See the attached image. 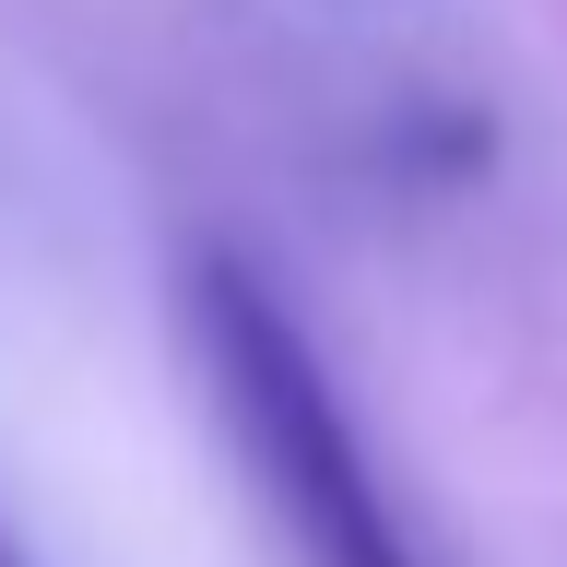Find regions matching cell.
I'll return each instance as SVG.
<instances>
[{"mask_svg": "<svg viewBox=\"0 0 567 567\" xmlns=\"http://www.w3.org/2000/svg\"><path fill=\"white\" fill-rule=\"evenodd\" d=\"M189 331H202L213 402L237 425V450L260 473V496H272L284 544L308 567H414V544L390 520V496L367 473V450H354L343 402H331V367L284 319L272 284L248 272V260H202L189 272Z\"/></svg>", "mask_w": 567, "mask_h": 567, "instance_id": "cell-1", "label": "cell"}, {"mask_svg": "<svg viewBox=\"0 0 567 567\" xmlns=\"http://www.w3.org/2000/svg\"><path fill=\"white\" fill-rule=\"evenodd\" d=\"M0 567H24V556H12V532H0Z\"/></svg>", "mask_w": 567, "mask_h": 567, "instance_id": "cell-2", "label": "cell"}]
</instances>
